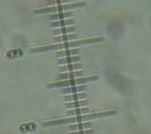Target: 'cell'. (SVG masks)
<instances>
[{
    "instance_id": "5b68a950",
    "label": "cell",
    "mask_w": 151,
    "mask_h": 134,
    "mask_svg": "<svg viewBox=\"0 0 151 134\" xmlns=\"http://www.w3.org/2000/svg\"><path fill=\"white\" fill-rule=\"evenodd\" d=\"M80 54V49H76V48H73V49H65V50H60V51H56L55 55L60 58L62 57H69V56H76Z\"/></svg>"
},
{
    "instance_id": "ba28073f",
    "label": "cell",
    "mask_w": 151,
    "mask_h": 134,
    "mask_svg": "<svg viewBox=\"0 0 151 134\" xmlns=\"http://www.w3.org/2000/svg\"><path fill=\"white\" fill-rule=\"evenodd\" d=\"M80 77H84V75L82 73V70L72 71V72H68V73H60L61 81H65V79H74V78H80Z\"/></svg>"
},
{
    "instance_id": "52a82bcc",
    "label": "cell",
    "mask_w": 151,
    "mask_h": 134,
    "mask_svg": "<svg viewBox=\"0 0 151 134\" xmlns=\"http://www.w3.org/2000/svg\"><path fill=\"white\" fill-rule=\"evenodd\" d=\"M75 20L74 19H63V20H58V21H53L50 24V26L54 28H62V27H69L70 25H74Z\"/></svg>"
},
{
    "instance_id": "5bb4252c",
    "label": "cell",
    "mask_w": 151,
    "mask_h": 134,
    "mask_svg": "<svg viewBox=\"0 0 151 134\" xmlns=\"http://www.w3.org/2000/svg\"><path fill=\"white\" fill-rule=\"evenodd\" d=\"M88 101H72V103H67V107L68 108H80V107H87L88 106Z\"/></svg>"
},
{
    "instance_id": "2e32d148",
    "label": "cell",
    "mask_w": 151,
    "mask_h": 134,
    "mask_svg": "<svg viewBox=\"0 0 151 134\" xmlns=\"http://www.w3.org/2000/svg\"><path fill=\"white\" fill-rule=\"evenodd\" d=\"M91 127V124L90 123H78V124H74V125H70L69 126V130L70 131H76V130H84V128H90Z\"/></svg>"
},
{
    "instance_id": "7c38bea8",
    "label": "cell",
    "mask_w": 151,
    "mask_h": 134,
    "mask_svg": "<svg viewBox=\"0 0 151 134\" xmlns=\"http://www.w3.org/2000/svg\"><path fill=\"white\" fill-rule=\"evenodd\" d=\"M91 111V108L90 107H80V108H74V110H69L68 112H67V115H82V114H84V113H88V112H90Z\"/></svg>"
},
{
    "instance_id": "6da1fadb",
    "label": "cell",
    "mask_w": 151,
    "mask_h": 134,
    "mask_svg": "<svg viewBox=\"0 0 151 134\" xmlns=\"http://www.w3.org/2000/svg\"><path fill=\"white\" fill-rule=\"evenodd\" d=\"M115 114L114 111H106L101 113H93V114H86V115H77V117H69L65 119H58V120H52L48 123H43L42 125L48 127V126H54V125H62V124H76V123H83L88 121L91 119H99V118H104L108 115Z\"/></svg>"
},
{
    "instance_id": "e0dca14e",
    "label": "cell",
    "mask_w": 151,
    "mask_h": 134,
    "mask_svg": "<svg viewBox=\"0 0 151 134\" xmlns=\"http://www.w3.org/2000/svg\"><path fill=\"white\" fill-rule=\"evenodd\" d=\"M72 0H49L48 4H56V5H65Z\"/></svg>"
},
{
    "instance_id": "8fae6325",
    "label": "cell",
    "mask_w": 151,
    "mask_h": 134,
    "mask_svg": "<svg viewBox=\"0 0 151 134\" xmlns=\"http://www.w3.org/2000/svg\"><path fill=\"white\" fill-rule=\"evenodd\" d=\"M73 40H77V35L76 34H66V35H61V36H58V37H54V41L55 42H70Z\"/></svg>"
},
{
    "instance_id": "30bf717a",
    "label": "cell",
    "mask_w": 151,
    "mask_h": 134,
    "mask_svg": "<svg viewBox=\"0 0 151 134\" xmlns=\"http://www.w3.org/2000/svg\"><path fill=\"white\" fill-rule=\"evenodd\" d=\"M87 98V93L86 92H80V93H73V95H68L65 97L66 101H78L82 99Z\"/></svg>"
},
{
    "instance_id": "9a60e30c",
    "label": "cell",
    "mask_w": 151,
    "mask_h": 134,
    "mask_svg": "<svg viewBox=\"0 0 151 134\" xmlns=\"http://www.w3.org/2000/svg\"><path fill=\"white\" fill-rule=\"evenodd\" d=\"M75 31V27L74 26H69V27H62V28H58V29H55L53 34L54 35H58V34H63V35H66V34H73V32Z\"/></svg>"
},
{
    "instance_id": "277c9868",
    "label": "cell",
    "mask_w": 151,
    "mask_h": 134,
    "mask_svg": "<svg viewBox=\"0 0 151 134\" xmlns=\"http://www.w3.org/2000/svg\"><path fill=\"white\" fill-rule=\"evenodd\" d=\"M82 60L81 56L76 55V56H69V57H62L58 60V63L60 66H66V64H74V63H78Z\"/></svg>"
},
{
    "instance_id": "ac0fdd59",
    "label": "cell",
    "mask_w": 151,
    "mask_h": 134,
    "mask_svg": "<svg viewBox=\"0 0 151 134\" xmlns=\"http://www.w3.org/2000/svg\"><path fill=\"white\" fill-rule=\"evenodd\" d=\"M72 134H94V131L93 130H86V131H77V132H74Z\"/></svg>"
},
{
    "instance_id": "3957f363",
    "label": "cell",
    "mask_w": 151,
    "mask_h": 134,
    "mask_svg": "<svg viewBox=\"0 0 151 134\" xmlns=\"http://www.w3.org/2000/svg\"><path fill=\"white\" fill-rule=\"evenodd\" d=\"M99 76H84L80 78H74V79H65V81H56L53 83H49V88H69V86H76V85H83L88 82H94L97 81Z\"/></svg>"
},
{
    "instance_id": "9c48e42d",
    "label": "cell",
    "mask_w": 151,
    "mask_h": 134,
    "mask_svg": "<svg viewBox=\"0 0 151 134\" xmlns=\"http://www.w3.org/2000/svg\"><path fill=\"white\" fill-rule=\"evenodd\" d=\"M82 91H86V86L84 85H76V86H69V88H63L62 89V93L65 95H73V93H78V92H82Z\"/></svg>"
},
{
    "instance_id": "8992f818",
    "label": "cell",
    "mask_w": 151,
    "mask_h": 134,
    "mask_svg": "<svg viewBox=\"0 0 151 134\" xmlns=\"http://www.w3.org/2000/svg\"><path fill=\"white\" fill-rule=\"evenodd\" d=\"M47 16L52 21H58V20H63V19H69L73 16L72 12H62V13H54V14H47Z\"/></svg>"
},
{
    "instance_id": "7a4b0ae2",
    "label": "cell",
    "mask_w": 151,
    "mask_h": 134,
    "mask_svg": "<svg viewBox=\"0 0 151 134\" xmlns=\"http://www.w3.org/2000/svg\"><path fill=\"white\" fill-rule=\"evenodd\" d=\"M84 1H77V2H72V4H65V5H58V6H52V7H40L38 9H34L35 14H54L56 12L62 13L66 11H70L74 8H78L84 6Z\"/></svg>"
},
{
    "instance_id": "4fadbf2b",
    "label": "cell",
    "mask_w": 151,
    "mask_h": 134,
    "mask_svg": "<svg viewBox=\"0 0 151 134\" xmlns=\"http://www.w3.org/2000/svg\"><path fill=\"white\" fill-rule=\"evenodd\" d=\"M82 69V64L81 63H74V64H66V66H61L60 67V71H74V70H81Z\"/></svg>"
}]
</instances>
